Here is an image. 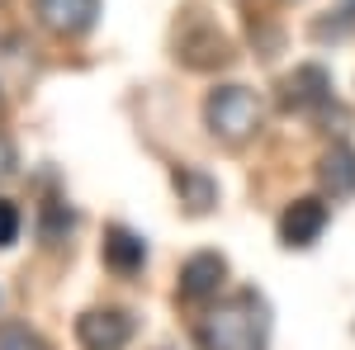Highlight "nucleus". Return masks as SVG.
Returning <instances> with one entry per match:
<instances>
[{
    "mask_svg": "<svg viewBox=\"0 0 355 350\" xmlns=\"http://www.w3.org/2000/svg\"><path fill=\"white\" fill-rule=\"evenodd\" d=\"M266 336H270V308L256 289L214 303L194 326L199 350H266Z\"/></svg>",
    "mask_w": 355,
    "mask_h": 350,
    "instance_id": "1",
    "label": "nucleus"
},
{
    "mask_svg": "<svg viewBox=\"0 0 355 350\" xmlns=\"http://www.w3.org/2000/svg\"><path fill=\"white\" fill-rule=\"evenodd\" d=\"M204 119H209L214 137L237 147V142H246V137L261 128V100L246 85H218L209 95V105H204Z\"/></svg>",
    "mask_w": 355,
    "mask_h": 350,
    "instance_id": "2",
    "label": "nucleus"
},
{
    "mask_svg": "<svg viewBox=\"0 0 355 350\" xmlns=\"http://www.w3.org/2000/svg\"><path fill=\"white\" fill-rule=\"evenodd\" d=\"M175 48H180V62L194 67V71H209V67H227L232 62V43L218 33V24L204 19V10H190V24L180 28Z\"/></svg>",
    "mask_w": 355,
    "mask_h": 350,
    "instance_id": "3",
    "label": "nucleus"
},
{
    "mask_svg": "<svg viewBox=\"0 0 355 350\" xmlns=\"http://www.w3.org/2000/svg\"><path fill=\"white\" fill-rule=\"evenodd\" d=\"M76 336H81L85 350H119L133 336V317L119 313V308H90L76 317Z\"/></svg>",
    "mask_w": 355,
    "mask_h": 350,
    "instance_id": "4",
    "label": "nucleus"
},
{
    "mask_svg": "<svg viewBox=\"0 0 355 350\" xmlns=\"http://www.w3.org/2000/svg\"><path fill=\"white\" fill-rule=\"evenodd\" d=\"M327 100H331V76L318 67V62L294 67V71L284 76V85H279V105L294 109V114H303V109H322Z\"/></svg>",
    "mask_w": 355,
    "mask_h": 350,
    "instance_id": "5",
    "label": "nucleus"
},
{
    "mask_svg": "<svg viewBox=\"0 0 355 350\" xmlns=\"http://www.w3.org/2000/svg\"><path fill=\"white\" fill-rule=\"evenodd\" d=\"M223 279H227V261L218 251H199L180 265V298L185 303H209V298H218Z\"/></svg>",
    "mask_w": 355,
    "mask_h": 350,
    "instance_id": "6",
    "label": "nucleus"
},
{
    "mask_svg": "<svg viewBox=\"0 0 355 350\" xmlns=\"http://www.w3.org/2000/svg\"><path fill=\"white\" fill-rule=\"evenodd\" d=\"M327 227V204L322 199H294L279 218V237L284 246H313Z\"/></svg>",
    "mask_w": 355,
    "mask_h": 350,
    "instance_id": "7",
    "label": "nucleus"
},
{
    "mask_svg": "<svg viewBox=\"0 0 355 350\" xmlns=\"http://www.w3.org/2000/svg\"><path fill=\"white\" fill-rule=\"evenodd\" d=\"M100 15V0H38V19L53 33H85Z\"/></svg>",
    "mask_w": 355,
    "mask_h": 350,
    "instance_id": "8",
    "label": "nucleus"
},
{
    "mask_svg": "<svg viewBox=\"0 0 355 350\" xmlns=\"http://www.w3.org/2000/svg\"><path fill=\"white\" fill-rule=\"evenodd\" d=\"M318 180H322V189H327L331 199H351V194H355V147L336 142L331 152H322V161H318Z\"/></svg>",
    "mask_w": 355,
    "mask_h": 350,
    "instance_id": "9",
    "label": "nucleus"
},
{
    "mask_svg": "<svg viewBox=\"0 0 355 350\" xmlns=\"http://www.w3.org/2000/svg\"><path fill=\"white\" fill-rule=\"evenodd\" d=\"M142 261H147V246H142V237H133L128 227H105V265L119 270V274H137L142 270Z\"/></svg>",
    "mask_w": 355,
    "mask_h": 350,
    "instance_id": "10",
    "label": "nucleus"
},
{
    "mask_svg": "<svg viewBox=\"0 0 355 350\" xmlns=\"http://www.w3.org/2000/svg\"><path fill=\"white\" fill-rule=\"evenodd\" d=\"M171 185H175L180 204H185L190 213H209V209L218 204V185H214V180L204 175V170H194V166H175Z\"/></svg>",
    "mask_w": 355,
    "mask_h": 350,
    "instance_id": "11",
    "label": "nucleus"
},
{
    "mask_svg": "<svg viewBox=\"0 0 355 350\" xmlns=\"http://www.w3.org/2000/svg\"><path fill=\"white\" fill-rule=\"evenodd\" d=\"M0 350H53L43 336H33L28 326H5L0 331Z\"/></svg>",
    "mask_w": 355,
    "mask_h": 350,
    "instance_id": "12",
    "label": "nucleus"
},
{
    "mask_svg": "<svg viewBox=\"0 0 355 350\" xmlns=\"http://www.w3.org/2000/svg\"><path fill=\"white\" fill-rule=\"evenodd\" d=\"M67 227H71V213H62L57 204H48V209H43V242H48V246H57Z\"/></svg>",
    "mask_w": 355,
    "mask_h": 350,
    "instance_id": "13",
    "label": "nucleus"
},
{
    "mask_svg": "<svg viewBox=\"0 0 355 350\" xmlns=\"http://www.w3.org/2000/svg\"><path fill=\"white\" fill-rule=\"evenodd\" d=\"M15 237H19V213H15V204L0 199V246H10Z\"/></svg>",
    "mask_w": 355,
    "mask_h": 350,
    "instance_id": "14",
    "label": "nucleus"
},
{
    "mask_svg": "<svg viewBox=\"0 0 355 350\" xmlns=\"http://www.w3.org/2000/svg\"><path fill=\"white\" fill-rule=\"evenodd\" d=\"M15 166H19V152H15V142L0 133V180H10L15 175Z\"/></svg>",
    "mask_w": 355,
    "mask_h": 350,
    "instance_id": "15",
    "label": "nucleus"
},
{
    "mask_svg": "<svg viewBox=\"0 0 355 350\" xmlns=\"http://www.w3.org/2000/svg\"><path fill=\"white\" fill-rule=\"evenodd\" d=\"M0 114H5V95H0Z\"/></svg>",
    "mask_w": 355,
    "mask_h": 350,
    "instance_id": "16",
    "label": "nucleus"
}]
</instances>
